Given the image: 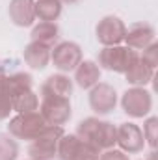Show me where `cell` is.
I'll use <instances>...</instances> for the list:
<instances>
[{
	"label": "cell",
	"instance_id": "obj_16",
	"mask_svg": "<svg viewBox=\"0 0 158 160\" xmlns=\"http://www.w3.org/2000/svg\"><path fill=\"white\" fill-rule=\"evenodd\" d=\"M11 101V110L17 114H28V112H37L39 108V97L36 95L34 89H22L15 91L9 95Z\"/></svg>",
	"mask_w": 158,
	"mask_h": 160
},
{
	"label": "cell",
	"instance_id": "obj_5",
	"mask_svg": "<svg viewBox=\"0 0 158 160\" xmlns=\"http://www.w3.org/2000/svg\"><path fill=\"white\" fill-rule=\"evenodd\" d=\"M121 108L126 116L140 119L149 116L151 108H153V95L149 89L140 88V86H132L128 88L123 97H121Z\"/></svg>",
	"mask_w": 158,
	"mask_h": 160
},
{
	"label": "cell",
	"instance_id": "obj_29",
	"mask_svg": "<svg viewBox=\"0 0 158 160\" xmlns=\"http://www.w3.org/2000/svg\"><path fill=\"white\" fill-rule=\"evenodd\" d=\"M78 0H62V4H77Z\"/></svg>",
	"mask_w": 158,
	"mask_h": 160
},
{
	"label": "cell",
	"instance_id": "obj_31",
	"mask_svg": "<svg viewBox=\"0 0 158 160\" xmlns=\"http://www.w3.org/2000/svg\"><path fill=\"white\" fill-rule=\"evenodd\" d=\"M30 160H32V158H30Z\"/></svg>",
	"mask_w": 158,
	"mask_h": 160
},
{
	"label": "cell",
	"instance_id": "obj_28",
	"mask_svg": "<svg viewBox=\"0 0 158 160\" xmlns=\"http://www.w3.org/2000/svg\"><path fill=\"white\" fill-rule=\"evenodd\" d=\"M145 160H156V153H155V149L151 151V155H149V158H145Z\"/></svg>",
	"mask_w": 158,
	"mask_h": 160
},
{
	"label": "cell",
	"instance_id": "obj_9",
	"mask_svg": "<svg viewBox=\"0 0 158 160\" xmlns=\"http://www.w3.org/2000/svg\"><path fill=\"white\" fill-rule=\"evenodd\" d=\"M89 106L95 114L106 116L117 106V91L106 82H99L89 89Z\"/></svg>",
	"mask_w": 158,
	"mask_h": 160
},
{
	"label": "cell",
	"instance_id": "obj_1",
	"mask_svg": "<svg viewBox=\"0 0 158 160\" xmlns=\"http://www.w3.org/2000/svg\"><path fill=\"white\" fill-rule=\"evenodd\" d=\"M82 142L95 145L99 151L116 147L117 143V127L110 121H101L99 118H86L77 125V132Z\"/></svg>",
	"mask_w": 158,
	"mask_h": 160
},
{
	"label": "cell",
	"instance_id": "obj_14",
	"mask_svg": "<svg viewBox=\"0 0 158 160\" xmlns=\"http://www.w3.org/2000/svg\"><path fill=\"white\" fill-rule=\"evenodd\" d=\"M22 58L32 69L41 71L50 63V47L37 43V41H30L22 50Z\"/></svg>",
	"mask_w": 158,
	"mask_h": 160
},
{
	"label": "cell",
	"instance_id": "obj_7",
	"mask_svg": "<svg viewBox=\"0 0 158 160\" xmlns=\"http://www.w3.org/2000/svg\"><path fill=\"white\" fill-rule=\"evenodd\" d=\"M37 110L48 125H58V127H63L73 116L71 99L63 97H41Z\"/></svg>",
	"mask_w": 158,
	"mask_h": 160
},
{
	"label": "cell",
	"instance_id": "obj_18",
	"mask_svg": "<svg viewBox=\"0 0 158 160\" xmlns=\"http://www.w3.org/2000/svg\"><path fill=\"white\" fill-rule=\"evenodd\" d=\"M32 41H37V43H43L47 47H54L58 39H60V26L56 22H45V21H39V24H36L32 28V34H30Z\"/></svg>",
	"mask_w": 158,
	"mask_h": 160
},
{
	"label": "cell",
	"instance_id": "obj_12",
	"mask_svg": "<svg viewBox=\"0 0 158 160\" xmlns=\"http://www.w3.org/2000/svg\"><path fill=\"white\" fill-rule=\"evenodd\" d=\"M7 15L15 26H32L36 21V0H9Z\"/></svg>",
	"mask_w": 158,
	"mask_h": 160
},
{
	"label": "cell",
	"instance_id": "obj_4",
	"mask_svg": "<svg viewBox=\"0 0 158 160\" xmlns=\"http://www.w3.org/2000/svg\"><path fill=\"white\" fill-rule=\"evenodd\" d=\"M65 134L63 127L58 125H47V128L41 132L36 140L28 145V155L32 160H54L58 151V142Z\"/></svg>",
	"mask_w": 158,
	"mask_h": 160
},
{
	"label": "cell",
	"instance_id": "obj_15",
	"mask_svg": "<svg viewBox=\"0 0 158 160\" xmlns=\"http://www.w3.org/2000/svg\"><path fill=\"white\" fill-rule=\"evenodd\" d=\"M101 80V67L93 60H82L75 69V82L82 89H91Z\"/></svg>",
	"mask_w": 158,
	"mask_h": 160
},
{
	"label": "cell",
	"instance_id": "obj_30",
	"mask_svg": "<svg viewBox=\"0 0 158 160\" xmlns=\"http://www.w3.org/2000/svg\"><path fill=\"white\" fill-rule=\"evenodd\" d=\"M0 75H6V73H4V62H2V60H0Z\"/></svg>",
	"mask_w": 158,
	"mask_h": 160
},
{
	"label": "cell",
	"instance_id": "obj_25",
	"mask_svg": "<svg viewBox=\"0 0 158 160\" xmlns=\"http://www.w3.org/2000/svg\"><path fill=\"white\" fill-rule=\"evenodd\" d=\"M140 58L149 65V67H153V69H156L158 65V43H151L147 48H143L141 50V54H140Z\"/></svg>",
	"mask_w": 158,
	"mask_h": 160
},
{
	"label": "cell",
	"instance_id": "obj_21",
	"mask_svg": "<svg viewBox=\"0 0 158 160\" xmlns=\"http://www.w3.org/2000/svg\"><path fill=\"white\" fill-rule=\"evenodd\" d=\"M34 78L28 73H13V75H6V88L7 93H15V91H22V89H32Z\"/></svg>",
	"mask_w": 158,
	"mask_h": 160
},
{
	"label": "cell",
	"instance_id": "obj_23",
	"mask_svg": "<svg viewBox=\"0 0 158 160\" xmlns=\"http://www.w3.org/2000/svg\"><path fill=\"white\" fill-rule=\"evenodd\" d=\"M143 140L145 143H149L151 149H156V140H158V118H147L143 123Z\"/></svg>",
	"mask_w": 158,
	"mask_h": 160
},
{
	"label": "cell",
	"instance_id": "obj_6",
	"mask_svg": "<svg viewBox=\"0 0 158 160\" xmlns=\"http://www.w3.org/2000/svg\"><path fill=\"white\" fill-rule=\"evenodd\" d=\"M50 62L62 73H71L82 62V48L75 41H58L50 48Z\"/></svg>",
	"mask_w": 158,
	"mask_h": 160
},
{
	"label": "cell",
	"instance_id": "obj_19",
	"mask_svg": "<svg viewBox=\"0 0 158 160\" xmlns=\"http://www.w3.org/2000/svg\"><path fill=\"white\" fill-rule=\"evenodd\" d=\"M62 0H36V19L45 22H56L62 15Z\"/></svg>",
	"mask_w": 158,
	"mask_h": 160
},
{
	"label": "cell",
	"instance_id": "obj_27",
	"mask_svg": "<svg viewBox=\"0 0 158 160\" xmlns=\"http://www.w3.org/2000/svg\"><path fill=\"white\" fill-rule=\"evenodd\" d=\"M0 95H9L6 88V75H0Z\"/></svg>",
	"mask_w": 158,
	"mask_h": 160
},
{
	"label": "cell",
	"instance_id": "obj_3",
	"mask_svg": "<svg viewBox=\"0 0 158 160\" xmlns=\"http://www.w3.org/2000/svg\"><path fill=\"white\" fill-rule=\"evenodd\" d=\"M47 121L43 119L39 112H28V114H17L7 123V134L15 140L32 142L47 128Z\"/></svg>",
	"mask_w": 158,
	"mask_h": 160
},
{
	"label": "cell",
	"instance_id": "obj_8",
	"mask_svg": "<svg viewBox=\"0 0 158 160\" xmlns=\"http://www.w3.org/2000/svg\"><path fill=\"white\" fill-rule=\"evenodd\" d=\"M125 32H126V24L119 19L117 15H106L99 21L95 34H97V41L102 47H114V45H121L125 41Z\"/></svg>",
	"mask_w": 158,
	"mask_h": 160
},
{
	"label": "cell",
	"instance_id": "obj_22",
	"mask_svg": "<svg viewBox=\"0 0 158 160\" xmlns=\"http://www.w3.org/2000/svg\"><path fill=\"white\" fill-rule=\"evenodd\" d=\"M19 143L13 136L0 132V160H17Z\"/></svg>",
	"mask_w": 158,
	"mask_h": 160
},
{
	"label": "cell",
	"instance_id": "obj_2",
	"mask_svg": "<svg viewBox=\"0 0 158 160\" xmlns=\"http://www.w3.org/2000/svg\"><path fill=\"white\" fill-rule=\"evenodd\" d=\"M140 58V52L126 47V45H114V47H104L99 52V67L112 71V73H121L125 75L132 63Z\"/></svg>",
	"mask_w": 158,
	"mask_h": 160
},
{
	"label": "cell",
	"instance_id": "obj_24",
	"mask_svg": "<svg viewBox=\"0 0 158 160\" xmlns=\"http://www.w3.org/2000/svg\"><path fill=\"white\" fill-rule=\"evenodd\" d=\"M99 155H101V151L95 145H91L87 142H82L75 160H99Z\"/></svg>",
	"mask_w": 158,
	"mask_h": 160
},
{
	"label": "cell",
	"instance_id": "obj_13",
	"mask_svg": "<svg viewBox=\"0 0 158 160\" xmlns=\"http://www.w3.org/2000/svg\"><path fill=\"white\" fill-rule=\"evenodd\" d=\"M73 80L69 78L65 73L50 75L48 78L41 84V97H63L71 99L73 95Z\"/></svg>",
	"mask_w": 158,
	"mask_h": 160
},
{
	"label": "cell",
	"instance_id": "obj_20",
	"mask_svg": "<svg viewBox=\"0 0 158 160\" xmlns=\"http://www.w3.org/2000/svg\"><path fill=\"white\" fill-rule=\"evenodd\" d=\"M82 143L77 134H63L58 142V151H56V157L60 160H75L77 153H78V147Z\"/></svg>",
	"mask_w": 158,
	"mask_h": 160
},
{
	"label": "cell",
	"instance_id": "obj_11",
	"mask_svg": "<svg viewBox=\"0 0 158 160\" xmlns=\"http://www.w3.org/2000/svg\"><path fill=\"white\" fill-rule=\"evenodd\" d=\"M155 38H156V32L149 22H134L125 32L126 47H130V48H134L138 52L147 48L151 43H155Z\"/></svg>",
	"mask_w": 158,
	"mask_h": 160
},
{
	"label": "cell",
	"instance_id": "obj_26",
	"mask_svg": "<svg viewBox=\"0 0 158 160\" xmlns=\"http://www.w3.org/2000/svg\"><path fill=\"white\" fill-rule=\"evenodd\" d=\"M99 160H130V158H128V155H126V153H123L121 149H116V147H112V149L101 151V155H99Z\"/></svg>",
	"mask_w": 158,
	"mask_h": 160
},
{
	"label": "cell",
	"instance_id": "obj_17",
	"mask_svg": "<svg viewBox=\"0 0 158 160\" xmlns=\"http://www.w3.org/2000/svg\"><path fill=\"white\" fill-rule=\"evenodd\" d=\"M155 71H156V69L149 67L141 58H138V60L132 63V67L125 73V78H126V82H128L130 86L145 88L147 84L153 82V78H155Z\"/></svg>",
	"mask_w": 158,
	"mask_h": 160
},
{
	"label": "cell",
	"instance_id": "obj_10",
	"mask_svg": "<svg viewBox=\"0 0 158 160\" xmlns=\"http://www.w3.org/2000/svg\"><path fill=\"white\" fill-rule=\"evenodd\" d=\"M119 149L126 155H136L141 153L145 147L143 132L136 123H121L117 127V143Z\"/></svg>",
	"mask_w": 158,
	"mask_h": 160
}]
</instances>
